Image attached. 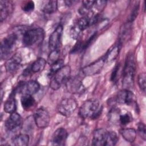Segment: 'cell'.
<instances>
[{
    "instance_id": "cell-1",
    "label": "cell",
    "mask_w": 146,
    "mask_h": 146,
    "mask_svg": "<svg viewBox=\"0 0 146 146\" xmlns=\"http://www.w3.org/2000/svg\"><path fill=\"white\" fill-rule=\"evenodd\" d=\"M136 64L132 53L127 54L123 71L122 86L124 89L129 90L134 84Z\"/></svg>"
},
{
    "instance_id": "cell-2",
    "label": "cell",
    "mask_w": 146,
    "mask_h": 146,
    "mask_svg": "<svg viewBox=\"0 0 146 146\" xmlns=\"http://www.w3.org/2000/svg\"><path fill=\"white\" fill-rule=\"evenodd\" d=\"M102 111V106L95 99H88L85 101L79 108V113L83 119H97Z\"/></svg>"
},
{
    "instance_id": "cell-3",
    "label": "cell",
    "mask_w": 146,
    "mask_h": 146,
    "mask_svg": "<svg viewBox=\"0 0 146 146\" xmlns=\"http://www.w3.org/2000/svg\"><path fill=\"white\" fill-rule=\"evenodd\" d=\"M44 38V30L42 28L36 27L25 31L23 35L22 42L26 46H38L42 43Z\"/></svg>"
},
{
    "instance_id": "cell-4",
    "label": "cell",
    "mask_w": 146,
    "mask_h": 146,
    "mask_svg": "<svg viewBox=\"0 0 146 146\" xmlns=\"http://www.w3.org/2000/svg\"><path fill=\"white\" fill-rule=\"evenodd\" d=\"M71 67L68 65L63 66L51 76L50 87L54 90H57L62 84L66 83L70 78Z\"/></svg>"
},
{
    "instance_id": "cell-5",
    "label": "cell",
    "mask_w": 146,
    "mask_h": 146,
    "mask_svg": "<svg viewBox=\"0 0 146 146\" xmlns=\"http://www.w3.org/2000/svg\"><path fill=\"white\" fill-rule=\"evenodd\" d=\"M18 39V35L15 33L9 34L4 38L1 43V58L6 59L11 53Z\"/></svg>"
},
{
    "instance_id": "cell-6",
    "label": "cell",
    "mask_w": 146,
    "mask_h": 146,
    "mask_svg": "<svg viewBox=\"0 0 146 146\" xmlns=\"http://www.w3.org/2000/svg\"><path fill=\"white\" fill-rule=\"evenodd\" d=\"M77 103L76 100L71 98L62 99L57 106L58 112L63 116H70L76 109Z\"/></svg>"
},
{
    "instance_id": "cell-7",
    "label": "cell",
    "mask_w": 146,
    "mask_h": 146,
    "mask_svg": "<svg viewBox=\"0 0 146 146\" xmlns=\"http://www.w3.org/2000/svg\"><path fill=\"white\" fill-rule=\"evenodd\" d=\"M40 89V84L35 80H29L28 82H21L15 90V92L21 93L23 95H34L38 92Z\"/></svg>"
},
{
    "instance_id": "cell-8",
    "label": "cell",
    "mask_w": 146,
    "mask_h": 146,
    "mask_svg": "<svg viewBox=\"0 0 146 146\" xmlns=\"http://www.w3.org/2000/svg\"><path fill=\"white\" fill-rule=\"evenodd\" d=\"M34 119L36 125L39 128H44L48 127L50 121V116L48 112L44 108H39L34 113Z\"/></svg>"
},
{
    "instance_id": "cell-9",
    "label": "cell",
    "mask_w": 146,
    "mask_h": 146,
    "mask_svg": "<svg viewBox=\"0 0 146 146\" xmlns=\"http://www.w3.org/2000/svg\"><path fill=\"white\" fill-rule=\"evenodd\" d=\"M63 30V26L59 25L51 34L48 39V47L51 51L59 48L61 42Z\"/></svg>"
},
{
    "instance_id": "cell-10",
    "label": "cell",
    "mask_w": 146,
    "mask_h": 146,
    "mask_svg": "<svg viewBox=\"0 0 146 146\" xmlns=\"http://www.w3.org/2000/svg\"><path fill=\"white\" fill-rule=\"evenodd\" d=\"M106 62L104 58H101L96 61L86 66L82 69L83 74L86 76H91L98 74L102 69Z\"/></svg>"
},
{
    "instance_id": "cell-11",
    "label": "cell",
    "mask_w": 146,
    "mask_h": 146,
    "mask_svg": "<svg viewBox=\"0 0 146 146\" xmlns=\"http://www.w3.org/2000/svg\"><path fill=\"white\" fill-rule=\"evenodd\" d=\"M136 100L135 96L133 92L127 89L120 91L116 97V101L121 104L127 106L132 105Z\"/></svg>"
},
{
    "instance_id": "cell-12",
    "label": "cell",
    "mask_w": 146,
    "mask_h": 146,
    "mask_svg": "<svg viewBox=\"0 0 146 146\" xmlns=\"http://www.w3.org/2000/svg\"><path fill=\"white\" fill-rule=\"evenodd\" d=\"M66 85L68 91L72 94L82 93L84 90L82 81L75 77L70 78L66 82Z\"/></svg>"
},
{
    "instance_id": "cell-13",
    "label": "cell",
    "mask_w": 146,
    "mask_h": 146,
    "mask_svg": "<svg viewBox=\"0 0 146 146\" xmlns=\"http://www.w3.org/2000/svg\"><path fill=\"white\" fill-rule=\"evenodd\" d=\"M22 123L21 116L17 112H13L5 121V127L10 131H13L19 128Z\"/></svg>"
},
{
    "instance_id": "cell-14",
    "label": "cell",
    "mask_w": 146,
    "mask_h": 146,
    "mask_svg": "<svg viewBox=\"0 0 146 146\" xmlns=\"http://www.w3.org/2000/svg\"><path fill=\"white\" fill-rule=\"evenodd\" d=\"M68 136L67 131L63 128L56 129L52 136V144L54 145H64Z\"/></svg>"
},
{
    "instance_id": "cell-15",
    "label": "cell",
    "mask_w": 146,
    "mask_h": 146,
    "mask_svg": "<svg viewBox=\"0 0 146 146\" xmlns=\"http://www.w3.org/2000/svg\"><path fill=\"white\" fill-rule=\"evenodd\" d=\"M22 62L21 56L16 54L8 59L5 64L7 71L10 74H14L19 69Z\"/></svg>"
},
{
    "instance_id": "cell-16",
    "label": "cell",
    "mask_w": 146,
    "mask_h": 146,
    "mask_svg": "<svg viewBox=\"0 0 146 146\" xmlns=\"http://www.w3.org/2000/svg\"><path fill=\"white\" fill-rule=\"evenodd\" d=\"M107 131L104 128L95 130L93 134L92 144L95 146H105Z\"/></svg>"
},
{
    "instance_id": "cell-17",
    "label": "cell",
    "mask_w": 146,
    "mask_h": 146,
    "mask_svg": "<svg viewBox=\"0 0 146 146\" xmlns=\"http://www.w3.org/2000/svg\"><path fill=\"white\" fill-rule=\"evenodd\" d=\"M13 10V3L9 1H0V20L2 22Z\"/></svg>"
},
{
    "instance_id": "cell-18",
    "label": "cell",
    "mask_w": 146,
    "mask_h": 146,
    "mask_svg": "<svg viewBox=\"0 0 146 146\" xmlns=\"http://www.w3.org/2000/svg\"><path fill=\"white\" fill-rule=\"evenodd\" d=\"M14 94L15 92L13 91L9 96L8 99L6 100L3 106L5 112L10 114L15 112L17 110L16 100L15 99Z\"/></svg>"
},
{
    "instance_id": "cell-19",
    "label": "cell",
    "mask_w": 146,
    "mask_h": 146,
    "mask_svg": "<svg viewBox=\"0 0 146 146\" xmlns=\"http://www.w3.org/2000/svg\"><path fill=\"white\" fill-rule=\"evenodd\" d=\"M120 133L123 138L129 143H133L136 137V131L132 128H123L120 130Z\"/></svg>"
},
{
    "instance_id": "cell-20",
    "label": "cell",
    "mask_w": 146,
    "mask_h": 146,
    "mask_svg": "<svg viewBox=\"0 0 146 146\" xmlns=\"http://www.w3.org/2000/svg\"><path fill=\"white\" fill-rule=\"evenodd\" d=\"M21 103L23 108L28 111L33 108L35 105V100L30 95H23L21 98Z\"/></svg>"
},
{
    "instance_id": "cell-21",
    "label": "cell",
    "mask_w": 146,
    "mask_h": 146,
    "mask_svg": "<svg viewBox=\"0 0 146 146\" xmlns=\"http://www.w3.org/2000/svg\"><path fill=\"white\" fill-rule=\"evenodd\" d=\"M29 136L27 134L21 133L17 135L12 139V143L17 146H26L29 143Z\"/></svg>"
},
{
    "instance_id": "cell-22",
    "label": "cell",
    "mask_w": 146,
    "mask_h": 146,
    "mask_svg": "<svg viewBox=\"0 0 146 146\" xmlns=\"http://www.w3.org/2000/svg\"><path fill=\"white\" fill-rule=\"evenodd\" d=\"M121 46V44L119 42L118 44L114 45L111 49H110L106 54V55L104 56L106 61L111 62L115 60L119 54Z\"/></svg>"
},
{
    "instance_id": "cell-23",
    "label": "cell",
    "mask_w": 146,
    "mask_h": 146,
    "mask_svg": "<svg viewBox=\"0 0 146 146\" xmlns=\"http://www.w3.org/2000/svg\"><path fill=\"white\" fill-rule=\"evenodd\" d=\"M46 60L43 58H38L33 63L31 64L30 68L31 72L34 73L39 72L42 71L46 65Z\"/></svg>"
},
{
    "instance_id": "cell-24",
    "label": "cell",
    "mask_w": 146,
    "mask_h": 146,
    "mask_svg": "<svg viewBox=\"0 0 146 146\" xmlns=\"http://www.w3.org/2000/svg\"><path fill=\"white\" fill-rule=\"evenodd\" d=\"M58 9V1H48L46 2L43 5L42 10L43 11L48 14H52Z\"/></svg>"
},
{
    "instance_id": "cell-25",
    "label": "cell",
    "mask_w": 146,
    "mask_h": 146,
    "mask_svg": "<svg viewBox=\"0 0 146 146\" xmlns=\"http://www.w3.org/2000/svg\"><path fill=\"white\" fill-rule=\"evenodd\" d=\"M119 140L117 133L114 131H107L105 146H113Z\"/></svg>"
},
{
    "instance_id": "cell-26",
    "label": "cell",
    "mask_w": 146,
    "mask_h": 146,
    "mask_svg": "<svg viewBox=\"0 0 146 146\" xmlns=\"http://www.w3.org/2000/svg\"><path fill=\"white\" fill-rule=\"evenodd\" d=\"M131 22H128L126 24H125L123 27L121 29L120 35V40L119 42H120L121 44L123 42H124V40H125L129 36L131 31Z\"/></svg>"
},
{
    "instance_id": "cell-27",
    "label": "cell",
    "mask_w": 146,
    "mask_h": 146,
    "mask_svg": "<svg viewBox=\"0 0 146 146\" xmlns=\"http://www.w3.org/2000/svg\"><path fill=\"white\" fill-rule=\"evenodd\" d=\"M64 66V60L62 59H59L57 61L51 64V67L50 71V76H52L54 74L58 71L60 68H61Z\"/></svg>"
},
{
    "instance_id": "cell-28",
    "label": "cell",
    "mask_w": 146,
    "mask_h": 146,
    "mask_svg": "<svg viewBox=\"0 0 146 146\" xmlns=\"http://www.w3.org/2000/svg\"><path fill=\"white\" fill-rule=\"evenodd\" d=\"M132 121V117L131 115L128 112L120 115L119 118V121L123 125L129 124Z\"/></svg>"
},
{
    "instance_id": "cell-29",
    "label": "cell",
    "mask_w": 146,
    "mask_h": 146,
    "mask_svg": "<svg viewBox=\"0 0 146 146\" xmlns=\"http://www.w3.org/2000/svg\"><path fill=\"white\" fill-rule=\"evenodd\" d=\"M59 59V50H54L51 51L49 56L48 57V62L50 64H52L56 61H57Z\"/></svg>"
},
{
    "instance_id": "cell-30",
    "label": "cell",
    "mask_w": 146,
    "mask_h": 146,
    "mask_svg": "<svg viewBox=\"0 0 146 146\" xmlns=\"http://www.w3.org/2000/svg\"><path fill=\"white\" fill-rule=\"evenodd\" d=\"M146 78V75L145 72L140 73L138 76V84L141 90H142L143 92L145 91V87H146V84H145V80Z\"/></svg>"
},
{
    "instance_id": "cell-31",
    "label": "cell",
    "mask_w": 146,
    "mask_h": 146,
    "mask_svg": "<svg viewBox=\"0 0 146 146\" xmlns=\"http://www.w3.org/2000/svg\"><path fill=\"white\" fill-rule=\"evenodd\" d=\"M139 2H137L135 4V6H133L129 17V19H128V22H133V21L136 19V17L137 16V14L139 13Z\"/></svg>"
},
{
    "instance_id": "cell-32",
    "label": "cell",
    "mask_w": 146,
    "mask_h": 146,
    "mask_svg": "<svg viewBox=\"0 0 146 146\" xmlns=\"http://www.w3.org/2000/svg\"><path fill=\"white\" fill-rule=\"evenodd\" d=\"M119 109L118 108H113L110 113H109V116H110V120L111 121H114L115 122L116 121H119V116H120V111L119 110Z\"/></svg>"
},
{
    "instance_id": "cell-33",
    "label": "cell",
    "mask_w": 146,
    "mask_h": 146,
    "mask_svg": "<svg viewBox=\"0 0 146 146\" xmlns=\"http://www.w3.org/2000/svg\"><path fill=\"white\" fill-rule=\"evenodd\" d=\"M137 132L140 136L144 140H146L145 125L143 122H139L137 124Z\"/></svg>"
},
{
    "instance_id": "cell-34",
    "label": "cell",
    "mask_w": 146,
    "mask_h": 146,
    "mask_svg": "<svg viewBox=\"0 0 146 146\" xmlns=\"http://www.w3.org/2000/svg\"><path fill=\"white\" fill-rule=\"evenodd\" d=\"M107 3L106 1H95V3L94 6L95 10L98 11H101L105 7Z\"/></svg>"
},
{
    "instance_id": "cell-35",
    "label": "cell",
    "mask_w": 146,
    "mask_h": 146,
    "mask_svg": "<svg viewBox=\"0 0 146 146\" xmlns=\"http://www.w3.org/2000/svg\"><path fill=\"white\" fill-rule=\"evenodd\" d=\"M35 5L33 1H29L26 2L23 6L22 10L25 12H31L33 11Z\"/></svg>"
},
{
    "instance_id": "cell-36",
    "label": "cell",
    "mask_w": 146,
    "mask_h": 146,
    "mask_svg": "<svg viewBox=\"0 0 146 146\" xmlns=\"http://www.w3.org/2000/svg\"><path fill=\"white\" fill-rule=\"evenodd\" d=\"M81 31L76 27V25L74 26L71 30H70V34H71V37L73 38V39H77Z\"/></svg>"
},
{
    "instance_id": "cell-37",
    "label": "cell",
    "mask_w": 146,
    "mask_h": 146,
    "mask_svg": "<svg viewBox=\"0 0 146 146\" xmlns=\"http://www.w3.org/2000/svg\"><path fill=\"white\" fill-rule=\"evenodd\" d=\"M120 68V65L119 64H117L114 68L113 70L111 73V80L112 82H115L117 79V77L118 76V72L119 71Z\"/></svg>"
},
{
    "instance_id": "cell-38",
    "label": "cell",
    "mask_w": 146,
    "mask_h": 146,
    "mask_svg": "<svg viewBox=\"0 0 146 146\" xmlns=\"http://www.w3.org/2000/svg\"><path fill=\"white\" fill-rule=\"evenodd\" d=\"M82 46H83V43L81 41L77 42L76 43L74 46L73 48L71 50V53H75L78 52L79 51L82 50Z\"/></svg>"
},
{
    "instance_id": "cell-39",
    "label": "cell",
    "mask_w": 146,
    "mask_h": 146,
    "mask_svg": "<svg viewBox=\"0 0 146 146\" xmlns=\"http://www.w3.org/2000/svg\"><path fill=\"white\" fill-rule=\"evenodd\" d=\"M64 2L66 3V5H67L68 6H71V5H72V1H65Z\"/></svg>"
}]
</instances>
